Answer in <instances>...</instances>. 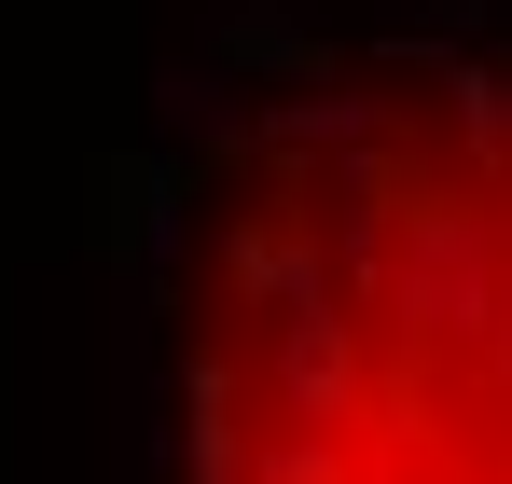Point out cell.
<instances>
[{
	"mask_svg": "<svg viewBox=\"0 0 512 484\" xmlns=\"http://www.w3.org/2000/svg\"><path fill=\"white\" fill-rule=\"evenodd\" d=\"M167 415L180 484H512V28L333 42L222 111Z\"/></svg>",
	"mask_w": 512,
	"mask_h": 484,
	"instance_id": "cell-1",
	"label": "cell"
}]
</instances>
